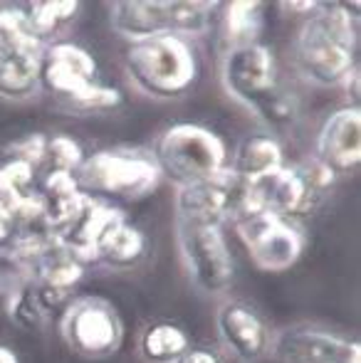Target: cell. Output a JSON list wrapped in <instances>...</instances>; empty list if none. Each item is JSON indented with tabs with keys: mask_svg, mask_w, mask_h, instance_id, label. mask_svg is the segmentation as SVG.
I'll return each instance as SVG.
<instances>
[{
	"mask_svg": "<svg viewBox=\"0 0 361 363\" xmlns=\"http://www.w3.org/2000/svg\"><path fill=\"white\" fill-rule=\"evenodd\" d=\"M359 5L322 3L304 18L292 43V62L307 84L319 89L344 86L359 69Z\"/></svg>",
	"mask_w": 361,
	"mask_h": 363,
	"instance_id": "6da1fadb",
	"label": "cell"
},
{
	"mask_svg": "<svg viewBox=\"0 0 361 363\" xmlns=\"http://www.w3.org/2000/svg\"><path fill=\"white\" fill-rule=\"evenodd\" d=\"M221 86L228 99L250 111L270 129H287L299 109L292 91L279 79L277 57L265 43L226 48L218 65Z\"/></svg>",
	"mask_w": 361,
	"mask_h": 363,
	"instance_id": "7a4b0ae2",
	"label": "cell"
},
{
	"mask_svg": "<svg viewBox=\"0 0 361 363\" xmlns=\"http://www.w3.org/2000/svg\"><path fill=\"white\" fill-rule=\"evenodd\" d=\"M124 72L139 94L154 101H179L201 77V57L181 35H156L129 43L124 50Z\"/></svg>",
	"mask_w": 361,
	"mask_h": 363,
	"instance_id": "3957f363",
	"label": "cell"
},
{
	"mask_svg": "<svg viewBox=\"0 0 361 363\" xmlns=\"http://www.w3.org/2000/svg\"><path fill=\"white\" fill-rule=\"evenodd\" d=\"M149 153L159 168L161 181L174 183L176 188L216 181L226 176L228 161H231V153L221 134L191 121H179L161 129Z\"/></svg>",
	"mask_w": 361,
	"mask_h": 363,
	"instance_id": "277c9868",
	"label": "cell"
},
{
	"mask_svg": "<svg viewBox=\"0 0 361 363\" xmlns=\"http://www.w3.org/2000/svg\"><path fill=\"white\" fill-rule=\"evenodd\" d=\"M218 8L208 0H116L109 3V28L126 43L156 35L196 40L213 30Z\"/></svg>",
	"mask_w": 361,
	"mask_h": 363,
	"instance_id": "5b68a950",
	"label": "cell"
},
{
	"mask_svg": "<svg viewBox=\"0 0 361 363\" xmlns=\"http://www.w3.org/2000/svg\"><path fill=\"white\" fill-rule=\"evenodd\" d=\"M77 188L94 201H139L161 183L149 148H101L89 153L74 173Z\"/></svg>",
	"mask_w": 361,
	"mask_h": 363,
	"instance_id": "8992f818",
	"label": "cell"
},
{
	"mask_svg": "<svg viewBox=\"0 0 361 363\" xmlns=\"http://www.w3.org/2000/svg\"><path fill=\"white\" fill-rule=\"evenodd\" d=\"M334 183H337V176L319 166L314 158L284 163L274 176L248 183V206H250V213L267 211L289 220H299L302 216L314 213L327 201Z\"/></svg>",
	"mask_w": 361,
	"mask_h": 363,
	"instance_id": "52a82bcc",
	"label": "cell"
},
{
	"mask_svg": "<svg viewBox=\"0 0 361 363\" xmlns=\"http://www.w3.org/2000/svg\"><path fill=\"white\" fill-rule=\"evenodd\" d=\"M176 242L188 279L201 294L226 296L235 284V259L221 225L176 223Z\"/></svg>",
	"mask_w": 361,
	"mask_h": 363,
	"instance_id": "ba28073f",
	"label": "cell"
},
{
	"mask_svg": "<svg viewBox=\"0 0 361 363\" xmlns=\"http://www.w3.org/2000/svg\"><path fill=\"white\" fill-rule=\"evenodd\" d=\"M60 336L74 356L101 361L119 354L124 344V321L111 301L94 294L74 296L62 309Z\"/></svg>",
	"mask_w": 361,
	"mask_h": 363,
	"instance_id": "9c48e42d",
	"label": "cell"
},
{
	"mask_svg": "<svg viewBox=\"0 0 361 363\" xmlns=\"http://www.w3.org/2000/svg\"><path fill=\"white\" fill-rule=\"evenodd\" d=\"M248 257L262 272H287L299 262L307 247V235L297 220L257 211L233 223Z\"/></svg>",
	"mask_w": 361,
	"mask_h": 363,
	"instance_id": "30bf717a",
	"label": "cell"
},
{
	"mask_svg": "<svg viewBox=\"0 0 361 363\" xmlns=\"http://www.w3.org/2000/svg\"><path fill=\"white\" fill-rule=\"evenodd\" d=\"M277 363H361V344L322 324H289L272 334Z\"/></svg>",
	"mask_w": 361,
	"mask_h": 363,
	"instance_id": "8fae6325",
	"label": "cell"
},
{
	"mask_svg": "<svg viewBox=\"0 0 361 363\" xmlns=\"http://www.w3.org/2000/svg\"><path fill=\"white\" fill-rule=\"evenodd\" d=\"M40 79L43 91H52L70 106L94 84H99V65L82 45L72 40H55L40 57Z\"/></svg>",
	"mask_w": 361,
	"mask_h": 363,
	"instance_id": "7c38bea8",
	"label": "cell"
},
{
	"mask_svg": "<svg viewBox=\"0 0 361 363\" xmlns=\"http://www.w3.org/2000/svg\"><path fill=\"white\" fill-rule=\"evenodd\" d=\"M216 331L223 349L240 363H257L270 356L274 331L245 299L223 296L216 309Z\"/></svg>",
	"mask_w": 361,
	"mask_h": 363,
	"instance_id": "4fadbf2b",
	"label": "cell"
},
{
	"mask_svg": "<svg viewBox=\"0 0 361 363\" xmlns=\"http://www.w3.org/2000/svg\"><path fill=\"white\" fill-rule=\"evenodd\" d=\"M314 161L334 176H347L361 163V109L342 106L322 121L314 136Z\"/></svg>",
	"mask_w": 361,
	"mask_h": 363,
	"instance_id": "5bb4252c",
	"label": "cell"
},
{
	"mask_svg": "<svg viewBox=\"0 0 361 363\" xmlns=\"http://www.w3.org/2000/svg\"><path fill=\"white\" fill-rule=\"evenodd\" d=\"M284 148L274 134H250L240 139L228 161V173L240 183H257L284 166Z\"/></svg>",
	"mask_w": 361,
	"mask_h": 363,
	"instance_id": "9a60e30c",
	"label": "cell"
},
{
	"mask_svg": "<svg viewBox=\"0 0 361 363\" xmlns=\"http://www.w3.org/2000/svg\"><path fill=\"white\" fill-rule=\"evenodd\" d=\"M40 94H43L40 57L0 50V99L10 104H28Z\"/></svg>",
	"mask_w": 361,
	"mask_h": 363,
	"instance_id": "2e32d148",
	"label": "cell"
},
{
	"mask_svg": "<svg viewBox=\"0 0 361 363\" xmlns=\"http://www.w3.org/2000/svg\"><path fill=\"white\" fill-rule=\"evenodd\" d=\"M265 5L257 0H233L223 5L221 30L226 48H243V45L260 43L265 30Z\"/></svg>",
	"mask_w": 361,
	"mask_h": 363,
	"instance_id": "e0dca14e",
	"label": "cell"
},
{
	"mask_svg": "<svg viewBox=\"0 0 361 363\" xmlns=\"http://www.w3.org/2000/svg\"><path fill=\"white\" fill-rule=\"evenodd\" d=\"M28 20L30 30L40 43L50 45L77 20L82 5L74 0H35V3H18Z\"/></svg>",
	"mask_w": 361,
	"mask_h": 363,
	"instance_id": "ac0fdd59",
	"label": "cell"
},
{
	"mask_svg": "<svg viewBox=\"0 0 361 363\" xmlns=\"http://www.w3.org/2000/svg\"><path fill=\"white\" fill-rule=\"evenodd\" d=\"M188 349L186 329L174 321H151L139 336V356L146 363H176Z\"/></svg>",
	"mask_w": 361,
	"mask_h": 363,
	"instance_id": "d6986e66",
	"label": "cell"
},
{
	"mask_svg": "<svg viewBox=\"0 0 361 363\" xmlns=\"http://www.w3.org/2000/svg\"><path fill=\"white\" fill-rule=\"evenodd\" d=\"M48 45L40 43L30 30L23 10L18 3L0 5V50L3 52L28 55V57H43Z\"/></svg>",
	"mask_w": 361,
	"mask_h": 363,
	"instance_id": "ffe728a7",
	"label": "cell"
},
{
	"mask_svg": "<svg viewBox=\"0 0 361 363\" xmlns=\"http://www.w3.org/2000/svg\"><path fill=\"white\" fill-rule=\"evenodd\" d=\"M3 311L8 314V319L13 321L15 326H20V329H43L45 324L50 321V316H52V311L48 309V304L43 301V296L38 294V289H35L33 279L30 282H25L20 289H15L13 294H10V299L5 301Z\"/></svg>",
	"mask_w": 361,
	"mask_h": 363,
	"instance_id": "44dd1931",
	"label": "cell"
},
{
	"mask_svg": "<svg viewBox=\"0 0 361 363\" xmlns=\"http://www.w3.org/2000/svg\"><path fill=\"white\" fill-rule=\"evenodd\" d=\"M87 158L84 148L79 146V141H74L67 134H52L48 136V148H45V163L48 171L57 173H77L82 161Z\"/></svg>",
	"mask_w": 361,
	"mask_h": 363,
	"instance_id": "7402d4cb",
	"label": "cell"
},
{
	"mask_svg": "<svg viewBox=\"0 0 361 363\" xmlns=\"http://www.w3.org/2000/svg\"><path fill=\"white\" fill-rule=\"evenodd\" d=\"M33 279V262L15 247H0V309L15 289Z\"/></svg>",
	"mask_w": 361,
	"mask_h": 363,
	"instance_id": "603a6c76",
	"label": "cell"
},
{
	"mask_svg": "<svg viewBox=\"0 0 361 363\" xmlns=\"http://www.w3.org/2000/svg\"><path fill=\"white\" fill-rule=\"evenodd\" d=\"M176 363H226L223 356L216 349H208V346H196V349H188Z\"/></svg>",
	"mask_w": 361,
	"mask_h": 363,
	"instance_id": "cb8c5ba5",
	"label": "cell"
},
{
	"mask_svg": "<svg viewBox=\"0 0 361 363\" xmlns=\"http://www.w3.org/2000/svg\"><path fill=\"white\" fill-rule=\"evenodd\" d=\"M279 8L289 10V13H299V15H304V18H309V15L317 13V10L322 8V3H317V0H289V3H279Z\"/></svg>",
	"mask_w": 361,
	"mask_h": 363,
	"instance_id": "d4e9b609",
	"label": "cell"
},
{
	"mask_svg": "<svg viewBox=\"0 0 361 363\" xmlns=\"http://www.w3.org/2000/svg\"><path fill=\"white\" fill-rule=\"evenodd\" d=\"M15 235H18L15 223L5 216V213H0V247H10V245H13V240H15Z\"/></svg>",
	"mask_w": 361,
	"mask_h": 363,
	"instance_id": "484cf974",
	"label": "cell"
},
{
	"mask_svg": "<svg viewBox=\"0 0 361 363\" xmlns=\"http://www.w3.org/2000/svg\"><path fill=\"white\" fill-rule=\"evenodd\" d=\"M344 89H347V99H352V106H359V99H361V74L359 69L352 72L347 82H344Z\"/></svg>",
	"mask_w": 361,
	"mask_h": 363,
	"instance_id": "4316f807",
	"label": "cell"
},
{
	"mask_svg": "<svg viewBox=\"0 0 361 363\" xmlns=\"http://www.w3.org/2000/svg\"><path fill=\"white\" fill-rule=\"evenodd\" d=\"M0 363H20L18 354L8 344H0Z\"/></svg>",
	"mask_w": 361,
	"mask_h": 363,
	"instance_id": "83f0119b",
	"label": "cell"
}]
</instances>
